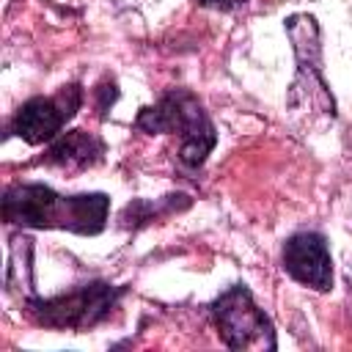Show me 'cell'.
I'll use <instances>...</instances> for the list:
<instances>
[{
	"label": "cell",
	"instance_id": "277c9868",
	"mask_svg": "<svg viewBox=\"0 0 352 352\" xmlns=\"http://www.w3.org/2000/svg\"><path fill=\"white\" fill-rule=\"evenodd\" d=\"M118 292L110 283H85L69 294L50 297V300H30L28 316L44 327H72L85 330L96 322H102L116 308Z\"/></svg>",
	"mask_w": 352,
	"mask_h": 352
},
{
	"label": "cell",
	"instance_id": "8992f818",
	"mask_svg": "<svg viewBox=\"0 0 352 352\" xmlns=\"http://www.w3.org/2000/svg\"><path fill=\"white\" fill-rule=\"evenodd\" d=\"M283 270L297 283L311 286L316 292H327L333 286V264L324 236L314 231L289 236L283 245Z\"/></svg>",
	"mask_w": 352,
	"mask_h": 352
},
{
	"label": "cell",
	"instance_id": "52a82bcc",
	"mask_svg": "<svg viewBox=\"0 0 352 352\" xmlns=\"http://www.w3.org/2000/svg\"><path fill=\"white\" fill-rule=\"evenodd\" d=\"M176 99V124H173V132L179 129L182 132V146H179V157L184 165H201L206 160V154L214 148V126L212 121L206 118V113L201 110L198 99L187 91H176L173 94Z\"/></svg>",
	"mask_w": 352,
	"mask_h": 352
},
{
	"label": "cell",
	"instance_id": "30bf717a",
	"mask_svg": "<svg viewBox=\"0 0 352 352\" xmlns=\"http://www.w3.org/2000/svg\"><path fill=\"white\" fill-rule=\"evenodd\" d=\"M198 3L206 6V8H217V11H234L248 0H198Z\"/></svg>",
	"mask_w": 352,
	"mask_h": 352
},
{
	"label": "cell",
	"instance_id": "3957f363",
	"mask_svg": "<svg viewBox=\"0 0 352 352\" xmlns=\"http://www.w3.org/2000/svg\"><path fill=\"white\" fill-rule=\"evenodd\" d=\"M214 322L223 341L236 352H264L275 349V330L267 314L253 302L245 286H231L212 305Z\"/></svg>",
	"mask_w": 352,
	"mask_h": 352
},
{
	"label": "cell",
	"instance_id": "5b68a950",
	"mask_svg": "<svg viewBox=\"0 0 352 352\" xmlns=\"http://www.w3.org/2000/svg\"><path fill=\"white\" fill-rule=\"evenodd\" d=\"M80 107V88L77 85H63L58 96H33L28 99L19 113L14 116V135L22 138L30 146L55 140L60 126L77 113Z\"/></svg>",
	"mask_w": 352,
	"mask_h": 352
},
{
	"label": "cell",
	"instance_id": "6da1fadb",
	"mask_svg": "<svg viewBox=\"0 0 352 352\" xmlns=\"http://www.w3.org/2000/svg\"><path fill=\"white\" fill-rule=\"evenodd\" d=\"M107 195H60L47 184H16L3 198L6 220L30 228H69L77 234H99L107 217Z\"/></svg>",
	"mask_w": 352,
	"mask_h": 352
},
{
	"label": "cell",
	"instance_id": "9c48e42d",
	"mask_svg": "<svg viewBox=\"0 0 352 352\" xmlns=\"http://www.w3.org/2000/svg\"><path fill=\"white\" fill-rule=\"evenodd\" d=\"M96 94H99V113L104 116V113L110 110V104L116 102V96H118V91H116V85L110 82V85H99V88H96Z\"/></svg>",
	"mask_w": 352,
	"mask_h": 352
},
{
	"label": "cell",
	"instance_id": "7a4b0ae2",
	"mask_svg": "<svg viewBox=\"0 0 352 352\" xmlns=\"http://www.w3.org/2000/svg\"><path fill=\"white\" fill-rule=\"evenodd\" d=\"M286 36L297 58V74L286 94L289 110L305 118H333L336 99L322 77V44L316 19L311 14H292L286 19Z\"/></svg>",
	"mask_w": 352,
	"mask_h": 352
},
{
	"label": "cell",
	"instance_id": "ba28073f",
	"mask_svg": "<svg viewBox=\"0 0 352 352\" xmlns=\"http://www.w3.org/2000/svg\"><path fill=\"white\" fill-rule=\"evenodd\" d=\"M102 154H104V143L96 135L82 132V129H72V132L52 140L44 162L63 168V170H82V168L96 165L102 160Z\"/></svg>",
	"mask_w": 352,
	"mask_h": 352
}]
</instances>
